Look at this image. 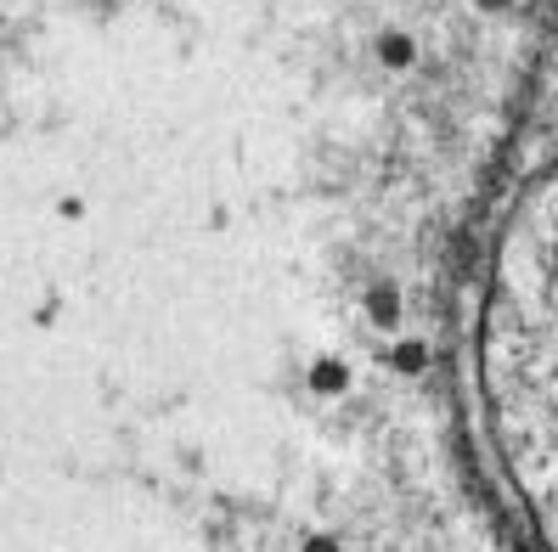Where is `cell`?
<instances>
[{
    "label": "cell",
    "mask_w": 558,
    "mask_h": 552,
    "mask_svg": "<svg viewBox=\"0 0 558 552\" xmlns=\"http://www.w3.org/2000/svg\"><path fill=\"white\" fill-rule=\"evenodd\" d=\"M490 445L542 552H558V170L519 192L474 316Z\"/></svg>",
    "instance_id": "6da1fadb"
}]
</instances>
